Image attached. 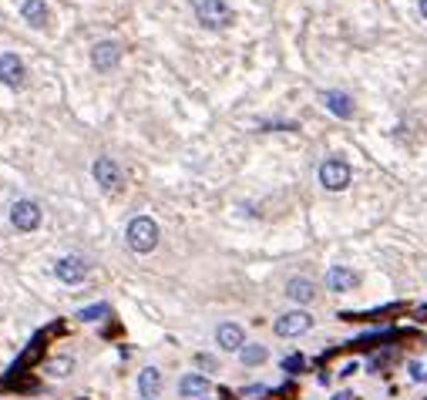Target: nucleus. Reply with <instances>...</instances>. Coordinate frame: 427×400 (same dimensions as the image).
Listing matches in <instances>:
<instances>
[{
	"mask_svg": "<svg viewBox=\"0 0 427 400\" xmlns=\"http://www.w3.org/2000/svg\"><path fill=\"white\" fill-rule=\"evenodd\" d=\"M125 243H128L131 252H152L158 245V226L155 219H148V216H135L128 222V233H125Z\"/></svg>",
	"mask_w": 427,
	"mask_h": 400,
	"instance_id": "f257e3e1",
	"label": "nucleus"
},
{
	"mask_svg": "<svg viewBox=\"0 0 427 400\" xmlns=\"http://www.w3.org/2000/svg\"><path fill=\"white\" fill-rule=\"evenodd\" d=\"M195 17H199V24L212 27V30H222V27L233 24L235 13L226 0H195Z\"/></svg>",
	"mask_w": 427,
	"mask_h": 400,
	"instance_id": "f03ea898",
	"label": "nucleus"
},
{
	"mask_svg": "<svg viewBox=\"0 0 427 400\" xmlns=\"http://www.w3.org/2000/svg\"><path fill=\"white\" fill-rule=\"evenodd\" d=\"M353 179V172L343 158H326L323 165H320V185H323L326 192H343Z\"/></svg>",
	"mask_w": 427,
	"mask_h": 400,
	"instance_id": "7ed1b4c3",
	"label": "nucleus"
},
{
	"mask_svg": "<svg viewBox=\"0 0 427 400\" xmlns=\"http://www.w3.org/2000/svg\"><path fill=\"white\" fill-rule=\"evenodd\" d=\"M11 222L17 233H34L40 226V206L34 199H17L11 206Z\"/></svg>",
	"mask_w": 427,
	"mask_h": 400,
	"instance_id": "20e7f679",
	"label": "nucleus"
},
{
	"mask_svg": "<svg viewBox=\"0 0 427 400\" xmlns=\"http://www.w3.org/2000/svg\"><path fill=\"white\" fill-rule=\"evenodd\" d=\"M276 336H303L313 330V316L306 310H293V313H283L279 320L272 323Z\"/></svg>",
	"mask_w": 427,
	"mask_h": 400,
	"instance_id": "39448f33",
	"label": "nucleus"
},
{
	"mask_svg": "<svg viewBox=\"0 0 427 400\" xmlns=\"http://www.w3.org/2000/svg\"><path fill=\"white\" fill-rule=\"evenodd\" d=\"M54 276L67 286H78L84 276H88V259L84 256H61L57 266H54Z\"/></svg>",
	"mask_w": 427,
	"mask_h": 400,
	"instance_id": "423d86ee",
	"label": "nucleus"
},
{
	"mask_svg": "<svg viewBox=\"0 0 427 400\" xmlns=\"http://www.w3.org/2000/svg\"><path fill=\"white\" fill-rule=\"evenodd\" d=\"M118 61H121V48H118L115 40H101V44L91 48V65H94V71L108 74V71L118 67Z\"/></svg>",
	"mask_w": 427,
	"mask_h": 400,
	"instance_id": "0eeeda50",
	"label": "nucleus"
},
{
	"mask_svg": "<svg viewBox=\"0 0 427 400\" xmlns=\"http://www.w3.org/2000/svg\"><path fill=\"white\" fill-rule=\"evenodd\" d=\"M91 175H94V182L101 185L104 192H118L121 189V168H118L115 158H98L94 168H91Z\"/></svg>",
	"mask_w": 427,
	"mask_h": 400,
	"instance_id": "6e6552de",
	"label": "nucleus"
},
{
	"mask_svg": "<svg viewBox=\"0 0 427 400\" xmlns=\"http://www.w3.org/2000/svg\"><path fill=\"white\" fill-rule=\"evenodd\" d=\"M0 81L7 88H21L24 84V61L17 54H0Z\"/></svg>",
	"mask_w": 427,
	"mask_h": 400,
	"instance_id": "1a4fd4ad",
	"label": "nucleus"
},
{
	"mask_svg": "<svg viewBox=\"0 0 427 400\" xmlns=\"http://www.w3.org/2000/svg\"><path fill=\"white\" fill-rule=\"evenodd\" d=\"M357 286V272L347 270V266H330L326 270V289H333V293H350Z\"/></svg>",
	"mask_w": 427,
	"mask_h": 400,
	"instance_id": "9d476101",
	"label": "nucleus"
},
{
	"mask_svg": "<svg viewBox=\"0 0 427 400\" xmlns=\"http://www.w3.org/2000/svg\"><path fill=\"white\" fill-rule=\"evenodd\" d=\"M216 343L222 350H239L246 347V333H243V326H235V323H222L219 330H216Z\"/></svg>",
	"mask_w": 427,
	"mask_h": 400,
	"instance_id": "9b49d317",
	"label": "nucleus"
},
{
	"mask_svg": "<svg viewBox=\"0 0 427 400\" xmlns=\"http://www.w3.org/2000/svg\"><path fill=\"white\" fill-rule=\"evenodd\" d=\"M286 296L293 299V303H313L316 299V286H313V279H306V276H293L289 283H286Z\"/></svg>",
	"mask_w": 427,
	"mask_h": 400,
	"instance_id": "f8f14e48",
	"label": "nucleus"
},
{
	"mask_svg": "<svg viewBox=\"0 0 427 400\" xmlns=\"http://www.w3.org/2000/svg\"><path fill=\"white\" fill-rule=\"evenodd\" d=\"M323 104H326V111L330 115H337V118H353V98L350 94H343V91H323Z\"/></svg>",
	"mask_w": 427,
	"mask_h": 400,
	"instance_id": "ddd939ff",
	"label": "nucleus"
},
{
	"mask_svg": "<svg viewBox=\"0 0 427 400\" xmlns=\"http://www.w3.org/2000/svg\"><path fill=\"white\" fill-rule=\"evenodd\" d=\"M21 13H24V21L30 27H44L48 24V17H51L44 0H24V4H21Z\"/></svg>",
	"mask_w": 427,
	"mask_h": 400,
	"instance_id": "4468645a",
	"label": "nucleus"
},
{
	"mask_svg": "<svg viewBox=\"0 0 427 400\" xmlns=\"http://www.w3.org/2000/svg\"><path fill=\"white\" fill-rule=\"evenodd\" d=\"M179 394H182V397H206V394H209V380L202 374H185L179 380Z\"/></svg>",
	"mask_w": 427,
	"mask_h": 400,
	"instance_id": "2eb2a0df",
	"label": "nucleus"
},
{
	"mask_svg": "<svg viewBox=\"0 0 427 400\" xmlns=\"http://www.w3.org/2000/svg\"><path fill=\"white\" fill-rule=\"evenodd\" d=\"M138 390H142L145 400H155V394L162 390V374H158L155 367H145L142 374H138Z\"/></svg>",
	"mask_w": 427,
	"mask_h": 400,
	"instance_id": "dca6fc26",
	"label": "nucleus"
},
{
	"mask_svg": "<svg viewBox=\"0 0 427 400\" xmlns=\"http://www.w3.org/2000/svg\"><path fill=\"white\" fill-rule=\"evenodd\" d=\"M266 357H270V350L262 347V343H246V347L239 350V360L246 363V367H259Z\"/></svg>",
	"mask_w": 427,
	"mask_h": 400,
	"instance_id": "f3484780",
	"label": "nucleus"
},
{
	"mask_svg": "<svg viewBox=\"0 0 427 400\" xmlns=\"http://www.w3.org/2000/svg\"><path fill=\"white\" fill-rule=\"evenodd\" d=\"M40 340H44V336H34V340H30V347L24 350V357H21V360H17V363L11 367V377H21V374H24V367H27V363H34V360H38V353H40Z\"/></svg>",
	"mask_w": 427,
	"mask_h": 400,
	"instance_id": "a211bd4d",
	"label": "nucleus"
},
{
	"mask_svg": "<svg viewBox=\"0 0 427 400\" xmlns=\"http://www.w3.org/2000/svg\"><path fill=\"white\" fill-rule=\"evenodd\" d=\"M74 370V360L71 357H57V360H48V367H44V374H51V377H67Z\"/></svg>",
	"mask_w": 427,
	"mask_h": 400,
	"instance_id": "6ab92c4d",
	"label": "nucleus"
},
{
	"mask_svg": "<svg viewBox=\"0 0 427 400\" xmlns=\"http://www.w3.org/2000/svg\"><path fill=\"white\" fill-rule=\"evenodd\" d=\"M101 316H108V306L104 303H94V306H84V310L78 313V320H84V323H98Z\"/></svg>",
	"mask_w": 427,
	"mask_h": 400,
	"instance_id": "aec40b11",
	"label": "nucleus"
},
{
	"mask_svg": "<svg viewBox=\"0 0 427 400\" xmlns=\"http://www.w3.org/2000/svg\"><path fill=\"white\" fill-rule=\"evenodd\" d=\"M283 370H286V374H299V370H303V357H286Z\"/></svg>",
	"mask_w": 427,
	"mask_h": 400,
	"instance_id": "412c9836",
	"label": "nucleus"
},
{
	"mask_svg": "<svg viewBox=\"0 0 427 400\" xmlns=\"http://www.w3.org/2000/svg\"><path fill=\"white\" fill-rule=\"evenodd\" d=\"M266 394H270V390L262 387V384H253V387H246V390H243V394H239V397H243V400H249V397H266Z\"/></svg>",
	"mask_w": 427,
	"mask_h": 400,
	"instance_id": "4be33fe9",
	"label": "nucleus"
},
{
	"mask_svg": "<svg viewBox=\"0 0 427 400\" xmlns=\"http://www.w3.org/2000/svg\"><path fill=\"white\" fill-rule=\"evenodd\" d=\"M411 377H414L417 384H427V367L424 363H411Z\"/></svg>",
	"mask_w": 427,
	"mask_h": 400,
	"instance_id": "5701e85b",
	"label": "nucleus"
},
{
	"mask_svg": "<svg viewBox=\"0 0 427 400\" xmlns=\"http://www.w3.org/2000/svg\"><path fill=\"white\" fill-rule=\"evenodd\" d=\"M195 360H199V367H206V370H216V360H212V357H206V353H199Z\"/></svg>",
	"mask_w": 427,
	"mask_h": 400,
	"instance_id": "b1692460",
	"label": "nucleus"
},
{
	"mask_svg": "<svg viewBox=\"0 0 427 400\" xmlns=\"http://www.w3.org/2000/svg\"><path fill=\"white\" fill-rule=\"evenodd\" d=\"M357 370H360V363L353 360V363H347V367L340 370V377H353V374H357Z\"/></svg>",
	"mask_w": 427,
	"mask_h": 400,
	"instance_id": "393cba45",
	"label": "nucleus"
},
{
	"mask_svg": "<svg viewBox=\"0 0 427 400\" xmlns=\"http://www.w3.org/2000/svg\"><path fill=\"white\" fill-rule=\"evenodd\" d=\"M421 17L427 21V0H421Z\"/></svg>",
	"mask_w": 427,
	"mask_h": 400,
	"instance_id": "a878e982",
	"label": "nucleus"
}]
</instances>
